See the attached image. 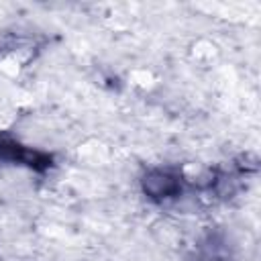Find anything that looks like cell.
<instances>
[{
  "label": "cell",
  "mask_w": 261,
  "mask_h": 261,
  "mask_svg": "<svg viewBox=\"0 0 261 261\" xmlns=\"http://www.w3.org/2000/svg\"><path fill=\"white\" fill-rule=\"evenodd\" d=\"M141 186H143V192L153 200H165V198H171L179 192L177 175L163 171V169L147 171L141 179Z\"/></svg>",
  "instance_id": "obj_1"
}]
</instances>
